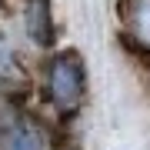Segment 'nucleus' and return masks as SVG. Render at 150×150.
<instances>
[{
  "label": "nucleus",
  "mask_w": 150,
  "mask_h": 150,
  "mask_svg": "<svg viewBox=\"0 0 150 150\" xmlns=\"http://www.w3.org/2000/svg\"><path fill=\"white\" fill-rule=\"evenodd\" d=\"M0 87L7 93L27 87V70H23V57L17 50V43L10 40V30L0 27Z\"/></svg>",
  "instance_id": "39448f33"
},
{
  "label": "nucleus",
  "mask_w": 150,
  "mask_h": 150,
  "mask_svg": "<svg viewBox=\"0 0 150 150\" xmlns=\"http://www.w3.org/2000/svg\"><path fill=\"white\" fill-rule=\"evenodd\" d=\"M120 37L134 57L150 60V0H120Z\"/></svg>",
  "instance_id": "7ed1b4c3"
},
{
  "label": "nucleus",
  "mask_w": 150,
  "mask_h": 150,
  "mask_svg": "<svg viewBox=\"0 0 150 150\" xmlns=\"http://www.w3.org/2000/svg\"><path fill=\"white\" fill-rule=\"evenodd\" d=\"M40 90L43 100L57 113H77L87 93V67L77 50H54L40 67Z\"/></svg>",
  "instance_id": "f257e3e1"
},
{
  "label": "nucleus",
  "mask_w": 150,
  "mask_h": 150,
  "mask_svg": "<svg viewBox=\"0 0 150 150\" xmlns=\"http://www.w3.org/2000/svg\"><path fill=\"white\" fill-rule=\"evenodd\" d=\"M23 33L33 47L40 50H54L57 43V17L50 0H27L23 4Z\"/></svg>",
  "instance_id": "20e7f679"
},
{
  "label": "nucleus",
  "mask_w": 150,
  "mask_h": 150,
  "mask_svg": "<svg viewBox=\"0 0 150 150\" xmlns=\"http://www.w3.org/2000/svg\"><path fill=\"white\" fill-rule=\"evenodd\" d=\"M50 134L37 113L17 107V103H0V150H47Z\"/></svg>",
  "instance_id": "f03ea898"
}]
</instances>
